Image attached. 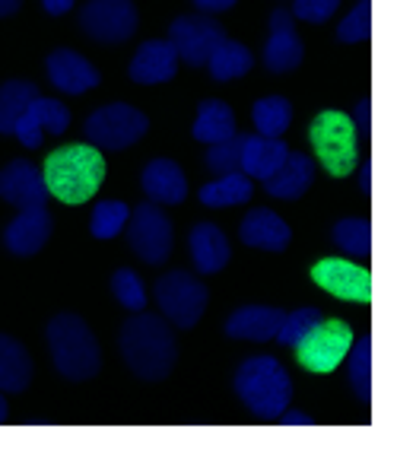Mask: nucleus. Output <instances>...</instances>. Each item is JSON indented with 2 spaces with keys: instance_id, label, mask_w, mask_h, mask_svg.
Returning <instances> with one entry per match:
<instances>
[{
  "instance_id": "f257e3e1",
  "label": "nucleus",
  "mask_w": 416,
  "mask_h": 467,
  "mask_svg": "<svg viewBox=\"0 0 416 467\" xmlns=\"http://www.w3.org/2000/svg\"><path fill=\"white\" fill-rule=\"evenodd\" d=\"M121 357L137 379L162 381L178 359L175 334L160 315L134 312V318H128L121 327Z\"/></svg>"
},
{
  "instance_id": "f03ea898",
  "label": "nucleus",
  "mask_w": 416,
  "mask_h": 467,
  "mask_svg": "<svg viewBox=\"0 0 416 467\" xmlns=\"http://www.w3.org/2000/svg\"><path fill=\"white\" fill-rule=\"evenodd\" d=\"M48 194L64 203H86L105 182V160L92 143H68L48 153L42 169Z\"/></svg>"
},
{
  "instance_id": "7ed1b4c3",
  "label": "nucleus",
  "mask_w": 416,
  "mask_h": 467,
  "mask_svg": "<svg viewBox=\"0 0 416 467\" xmlns=\"http://www.w3.org/2000/svg\"><path fill=\"white\" fill-rule=\"evenodd\" d=\"M235 394L261 420H276L293 398V379L274 357H251L235 369Z\"/></svg>"
},
{
  "instance_id": "20e7f679",
  "label": "nucleus",
  "mask_w": 416,
  "mask_h": 467,
  "mask_svg": "<svg viewBox=\"0 0 416 467\" xmlns=\"http://www.w3.org/2000/svg\"><path fill=\"white\" fill-rule=\"evenodd\" d=\"M48 350L55 369L70 381H86L102 369V350L86 321L74 312H61L48 321Z\"/></svg>"
},
{
  "instance_id": "39448f33",
  "label": "nucleus",
  "mask_w": 416,
  "mask_h": 467,
  "mask_svg": "<svg viewBox=\"0 0 416 467\" xmlns=\"http://www.w3.org/2000/svg\"><path fill=\"white\" fill-rule=\"evenodd\" d=\"M308 140H312L315 156L328 169V175L334 179L353 175L356 162H359V134H356L353 118L334 109L321 111L308 128Z\"/></svg>"
},
{
  "instance_id": "423d86ee",
  "label": "nucleus",
  "mask_w": 416,
  "mask_h": 467,
  "mask_svg": "<svg viewBox=\"0 0 416 467\" xmlns=\"http://www.w3.org/2000/svg\"><path fill=\"white\" fill-rule=\"evenodd\" d=\"M349 347H353V327L340 318H321L306 337L296 344V359L302 369L315 375H328L340 369L347 359Z\"/></svg>"
},
{
  "instance_id": "0eeeda50",
  "label": "nucleus",
  "mask_w": 416,
  "mask_h": 467,
  "mask_svg": "<svg viewBox=\"0 0 416 467\" xmlns=\"http://www.w3.org/2000/svg\"><path fill=\"white\" fill-rule=\"evenodd\" d=\"M86 140L99 150H124L134 147L150 130V118L128 102H111L86 118Z\"/></svg>"
},
{
  "instance_id": "6e6552de",
  "label": "nucleus",
  "mask_w": 416,
  "mask_h": 467,
  "mask_svg": "<svg viewBox=\"0 0 416 467\" xmlns=\"http://www.w3.org/2000/svg\"><path fill=\"white\" fill-rule=\"evenodd\" d=\"M207 286L188 271H172L166 277L156 280V302H160L162 315L172 321L175 327L188 331L207 312Z\"/></svg>"
},
{
  "instance_id": "1a4fd4ad",
  "label": "nucleus",
  "mask_w": 416,
  "mask_h": 467,
  "mask_svg": "<svg viewBox=\"0 0 416 467\" xmlns=\"http://www.w3.org/2000/svg\"><path fill=\"white\" fill-rule=\"evenodd\" d=\"M80 29L92 42H128L137 32L134 0H89L80 10Z\"/></svg>"
},
{
  "instance_id": "9d476101",
  "label": "nucleus",
  "mask_w": 416,
  "mask_h": 467,
  "mask_svg": "<svg viewBox=\"0 0 416 467\" xmlns=\"http://www.w3.org/2000/svg\"><path fill=\"white\" fill-rule=\"evenodd\" d=\"M128 242L130 252L143 265H162L172 254V223L156 203H143L128 220Z\"/></svg>"
},
{
  "instance_id": "9b49d317",
  "label": "nucleus",
  "mask_w": 416,
  "mask_h": 467,
  "mask_svg": "<svg viewBox=\"0 0 416 467\" xmlns=\"http://www.w3.org/2000/svg\"><path fill=\"white\" fill-rule=\"evenodd\" d=\"M312 283H318L325 293L347 302H372V274L369 267L353 265L347 258H325L312 265Z\"/></svg>"
},
{
  "instance_id": "f8f14e48",
  "label": "nucleus",
  "mask_w": 416,
  "mask_h": 467,
  "mask_svg": "<svg viewBox=\"0 0 416 467\" xmlns=\"http://www.w3.org/2000/svg\"><path fill=\"white\" fill-rule=\"evenodd\" d=\"M220 38L223 29L210 16H201V13H184L169 26V42L175 45L178 61L191 64V67L207 64L210 51L216 48Z\"/></svg>"
},
{
  "instance_id": "ddd939ff",
  "label": "nucleus",
  "mask_w": 416,
  "mask_h": 467,
  "mask_svg": "<svg viewBox=\"0 0 416 467\" xmlns=\"http://www.w3.org/2000/svg\"><path fill=\"white\" fill-rule=\"evenodd\" d=\"M68 124H70L68 105L57 102V99L36 96L29 109H26V115L16 121V130H13V134L19 137V143H23V147L38 150V147H42V137L45 134L61 137L64 130H68Z\"/></svg>"
},
{
  "instance_id": "4468645a",
  "label": "nucleus",
  "mask_w": 416,
  "mask_h": 467,
  "mask_svg": "<svg viewBox=\"0 0 416 467\" xmlns=\"http://www.w3.org/2000/svg\"><path fill=\"white\" fill-rule=\"evenodd\" d=\"M0 197L19 210H36L45 207L48 188H45L42 172L29 160H13L0 169Z\"/></svg>"
},
{
  "instance_id": "2eb2a0df",
  "label": "nucleus",
  "mask_w": 416,
  "mask_h": 467,
  "mask_svg": "<svg viewBox=\"0 0 416 467\" xmlns=\"http://www.w3.org/2000/svg\"><path fill=\"white\" fill-rule=\"evenodd\" d=\"M306 57V45L296 36L293 16L286 10L270 13V38L264 45V64H267L270 74H289L296 70Z\"/></svg>"
},
{
  "instance_id": "dca6fc26",
  "label": "nucleus",
  "mask_w": 416,
  "mask_h": 467,
  "mask_svg": "<svg viewBox=\"0 0 416 467\" xmlns=\"http://www.w3.org/2000/svg\"><path fill=\"white\" fill-rule=\"evenodd\" d=\"M178 70V51L169 38H150L137 48L134 61H130V80L140 87H156V83H169Z\"/></svg>"
},
{
  "instance_id": "f3484780",
  "label": "nucleus",
  "mask_w": 416,
  "mask_h": 467,
  "mask_svg": "<svg viewBox=\"0 0 416 467\" xmlns=\"http://www.w3.org/2000/svg\"><path fill=\"white\" fill-rule=\"evenodd\" d=\"M48 77L68 96L89 93V89H96L102 83V74H99L96 64H89L83 55H77L70 48H57L55 55H48Z\"/></svg>"
},
{
  "instance_id": "a211bd4d",
  "label": "nucleus",
  "mask_w": 416,
  "mask_h": 467,
  "mask_svg": "<svg viewBox=\"0 0 416 467\" xmlns=\"http://www.w3.org/2000/svg\"><path fill=\"white\" fill-rule=\"evenodd\" d=\"M51 235V216L45 207H36V210H19L16 220H10L4 233V245L10 254L16 258H32L36 252H42L45 242Z\"/></svg>"
},
{
  "instance_id": "6ab92c4d",
  "label": "nucleus",
  "mask_w": 416,
  "mask_h": 467,
  "mask_svg": "<svg viewBox=\"0 0 416 467\" xmlns=\"http://www.w3.org/2000/svg\"><path fill=\"white\" fill-rule=\"evenodd\" d=\"M286 156H289V147L280 137L248 134V137H242V147H239V169L248 179L267 182L270 175L286 162Z\"/></svg>"
},
{
  "instance_id": "aec40b11",
  "label": "nucleus",
  "mask_w": 416,
  "mask_h": 467,
  "mask_svg": "<svg viewBox=\"0 0 416 467\" xmlns=\"http://www.w3.org/2000/svg\"><path fill=\"white\" fill-rule=\"evenodd\" d=\"M283 308H270V306H245L239 312L229 315L226 321V334L233 340H255V344H267L280 334L283 325Z\"/></svg>"
},
{
  "instance_id": "412c9836",
  "label": "nucleus",
  "mask_w": 416,
  "mask_h": 467,
  "mask_svg": "<svg viewBox=\"0 0 416 467\" xmlns=\"http://www.w3.org/2000/svg\"><path fill=\"white\" fill-rule=\"evenodd\" d=\"M191 261L201 274H220L229 265L233 252H229V239L216 223H197L188 235Z\"/></svg>"
},
{
  "instance_id": "4be33fe9",
  "label": "nucleus",
  "mask_w": 416,
  "mask_h": 467,
  "mask_svg": "<svg viewBox=\"0 0 416 467\" xmlns=\"http://www.w3.org/2000/svg\"><path fill=\"white\" fill-rule=\"evenodd\" d=\"M239 239L248 248H261V252H283L293 239L286 220L274 213V210H251L239 226Z\"/></svg>"
},
{
  "instance_id": "5701e85b",
  "label": "nucleus",
  "mask_w": 416,
  "mask_h": 467,
  "mask_svg": "<svg viewBox=\"0 0 416 467\" xmlns=\"http://www.w3.org/2000/svg\"><path fill=\"white\" fill-rule=\"evenodd\" d=\"M315 182V162L312 156H302V153H289L286 162L264 182V191L270 197H283V201H296L302 197Z\"/></svg>"
},
{
  "instance_id": "b1692460",
  "label": "nucleus",
  "mask_w": 416,
  "mask_h": 467,
  "mask_svg": "<svg viewBox=\"0 0 416 467\" xmlns=\"http://www.w3.org/2000/svg\"><path fill=\"white\" fill-rule=\"evenodd\" d=\"M143 191L153 203H182L188 197V179L172 160H153L143 169Z\"/></svg>"
},
{
  "instance_id": "393cba45",
  "label": "nucleus",
  "mask_w": 416,
  "mask_h": 467,
  "mask_svg": "<svg viewBox=\"0 0 416 467\" xmlns=\"http://www.w3.org/2000/svg\"><path fill=\"white\" fill-rule=\"evenodd\" d=\"M32 381V357L19 340L0 334V391H26Z\"/></svg>"
},
{
  "instance_id": "a878e982",
  "label": "nucleus",
  "mask_w": 416,
  "mask_h": 467,
  "mask_svg": "<svg viewBox=\"0 0 416 467\" xmlns=\"http://www.w3.org/2000/svg\"><path fill=\"white\" fill-rule=\"evenodd\" d=\"M251 64H255V57H251V51L245 45L233 42V38H226V36L216 42V48L210 51V57H207L210 77H213L216 83L239 80V77H245L251 70Z\"/></svg>"
},
{
  "instance_id": "bb28decb",
  "label": "nucleus",
  "mask_w": 416,
  "mask_h": 467,
  "mask_svg": "<svg viewBox=\"0 0 416 467\" xmlns=\"http://www.w3.org/2000/svg\"><path fill=\"white\" fill-rule=\"evenodd\" d=\"M194 137L207 147L235 137V111L220 99H207L194 118Z\"/></svg>"
},
{
  "instance_id": "cd10ccee",
  "label": "nucleus",
  "mask_w": 416,
  "mask_h": 467,
  "mask_svg": "<svg viewBox=\"0 0 416 467\" xmlns=\"http://www.w3.org/2000/svg\"><path fill=\"white\" fill-rule=\"evenodd\" d=\"M251 179L245 172H226L220 175L216 182L201 188V203L203 207H239V203H248L251 201Z\"/></svg>"
},
{
  "instance_id": "c85d7f7f",
  "label": "nucleus",
  "mask_w": 416,
  "mask_h": 467,
  "mask_svg": "<svg viewBox=\"0 0 416 467\" xmlns=\"http://www.w3.org/2000/svg\"><path fill=\"white\" fill-rule=\"evenodd\" d=\"M38 96V87L29 80H6L0 87V134H13L16 121L26 115L32 99Z\"/></svg>"
},
{
  "instance_id": "c756f323",
  "label": "nucleus",
  "mask_w": 416,
  "mask_h": 467,
  "mask_svg": "<svg viewBox=\"0 0 416 467\" xmlns=\"http://www.w3.org/2000/svg\"><path fill=\"white\" fill-rule=\"evenodd\" d=\"M255 128L261 137H283L293 121V105L283 96H264L255 102Z\"/></svg>"
},
{
  "instance_id": "7c9ffc66",
  "label": "nucleus",
  "mask_w": 416,
  "mask_h": 467,
  "mask_svg": "<svg viewBox=\"0 0 416 467\" xmlns=\"http://www.w3.org/2000/svg\"><path fill=\"white\" fill-rule=\"evenodd\" d=\"M343 363H349V385H353L356 398L369 404L372 400V337H362L359 344L349 347Z\"/></svg>"
},
{
  "instance_id": "2f4dec72",
  "label": "nucleus",
  "mask_w": 416,
  "mask_h": 467,
  "mask_svg": "<svg viewBox=\"0 0 416 467\" xmlns=\"http://www.w3.org/2000/svg\"><path fill=\"white\" fill-rule=\"evenodd\" d=\"M334 245L353 258H366L372 252V223L369 220H340L334 223Z\"/></svg>"
},
{
  "instance_id": "473e14b6",
  "label": "nucleus",
  "mask_w": 416,
  "mask_h": 467,
  "mask_svg": "<svg viewBox=\"0 0 416 467\" xmlns=\"http://www.w3.org/2000/svg\"><path fill=\"white\" fill-rule=\"evenodd\" d=\"M130 220V207L121 201H102L96 210H92V220H89V233L96 235V239L109 242L115 239L118 233H121L124 226H128Z\"/></svg>"
},
{
  "instance_id": "72a5a7b5",
  "label": "nucleus",
  "mask_w": 416,
  "mask_h": 467,
  "mask_svg": "<svg viewBox=\"0 0 416 467\" xmlns=\"http://www.w3.org/2000/svg\"><path fill=\"white\" fill-rule=\"evenodd\" d=\"M321 318H325V315H321V308H315V306L296 308L293 315H283V325H280L276 340H280L283 347H296L315 325H318Z\"/></svg>"
},
{
  "instance_id": "f704fd0d",
  "label": "nucleus",
  "mask_w": 416,
  "mask_h": 467,
  "mask_svg": "<svg viewBox=\"0 0 416 467\" xmlns=\"http://www.w3.org/2000/svg\"><path fill=\"white\" fill-rule=\"evenodd\" d=\"M111 293H115V299L121 302L124 308H130V312H143V308H147V289H143L140 277H137L134 271H128V267L115 271V277H111Z\"/></svg>"
},
{
  "instance_id": "c9c22d12",
  "label": "nucleus",
  "mask_w": 416,
  "mask_h": 467,
  "mask_svg": "<svg viewBox=\"0 0 416 467\" xmlns=\"http://www.w3.org/2000/svg\"><path fill=\"white\" fill-rule=\"evenodd\" d=\"M369 36H372V0H359L337 26V38L340 42H366Z\"/></svg>"
},
{
  "instance_id": "e433bc0d",
  "label": "nucleus",
  "mask_w": 416,
  "mask_h": 467,
  "mask_svg": "<svg viewBox=\"0 0 416 467\" xmlns=\"http://www.w3.org/2000/svg\"><path fill=\"white\" fill-rule=\"evenodd\" d=\"M239 147H242V137H229L223 143H213L207 150V169L216 175H226L239 169Z\"/></svg>"
},
{
  "instance_id": "4c0bfd02",
  "label": "nucleus",
  "mask_w": 416,
  "mask_h": 467,
  "mask_svg": "<svg viewBox=\"0 0 416 467\" xmlns=\"http://www.w3.org/2000/svg\"><path fill=\"white\" fill-rule=\"evenodd\" d=\"M340 0H296L293 4V16L306 19V23H328L337 13Z\"/></svg>"
},
{
  "instance_id": "58836bf2",
  "label": "nucleus",
  "mask_w": 416,
  "mask_h": 467,
  "mask_svg": "<svg viewBox=\"0 0 416 467\" xmlns=\"http://www.w3.org/2000/svg\"><path fill=\"white\" fill-rule=\"evenodd\" d=\"M194 6L201 13H223V10H233L235 0H194Z\"/></svg>"
},
{
  "instance_id": "ea45409f",
  "label": "nucleus",
  "mask_w": 416,
  "mask_h": 467,
  "mask_svg": "<svg viewBox=\"0 0 416 467\" xmlns=\"http://www.w3.org/2000/svg\"><path fill=\"white\" fill-rule=\"evenodd\" d=\"M77 0H42V6L51 13V16H64L68 10H74Z\"/></svg>"
},
{
  "instance_id": "a19ab883",
  "label": "nucleus",
  "mask_w": 416,
  "mask_h": 467,
  "mask_svg": "<svg viewBox=\"0 0 416 467\" xmlns=\"http://www.w3.org/2000/svg\"><path fill=\"white\" fill-rule=\"evenodd\" d=\"M276 420H280L283 426H312L315 423V420L308 417V413H286V410H283Z\"/></svg>"
},
{
  "instance_id": "79ce46f5",
  "label": "nucleus",
  "mask_w": 416,
  "mask_h": 467,
  "mask_svg": "<svg viewBox=\"0 0 416 467\" xmlns=\"http://www.w3.org/2000/svg\"><path fill=\"white\" fill-rule=\"evenodd\" d=\"M369 111H372V102H369V96L359 102V128L356 130H362V134H369Z\"/></svg>"
},
{
  "instance_id": "37998d69",
  "label": "nucleus",
  "mask_w": 416,
  "mask_h": 467,
  "mask_svg": "<svg viewBox=\"0 0 416 467\" xmlns=\"http://www.w3.org/2000/svg\"><path fill=\"white\" fill-rule=\"evenodd\" d=\"M359 188L366 191H372V162H366V166H362V172H359Z\"/></svg>"
},
{
  "instance_id": "c03bdc74",
  "label": "nucleus",
  "mask_w": 416,
  "mask_h": 467,
  "mask_svg": "<svg viewBox=\"0 0 416 467\" xmlns=\"http://www.w3.org/2000/svg\"><path fill=\"white\" fill-rule=\"evenodd\" d=\"M19 4H23V0H0V16H13V13L19 10Z\"/></svg>"
},
{
  "instance_id": "a18cd8bd",
  "label": "nucleus",
  "mask_w": 416,
  "mask_h": 467,
  "mask_svg": "<svg viewBox=\"0 0 416 467\" xmlns=\"http://www.w3.org/2000/svg\"><path fill=\"white\" fill-rule=\"evenodd\" d=\"M0 423H6V400H4V394H0Z\"/></svg>"
}]
</instances>
